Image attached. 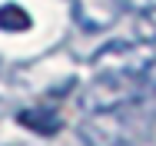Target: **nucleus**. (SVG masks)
<instances>
[{"label":"nucleus","instance_id":"1","mask_svg":"<svg viewBox=\"0 0 156 146\" xmlns=\"http://www.w3.org/2000/svg\"><path fill=\"white\" fill-rule=\"evenodd\" d=\"M146 100L126 103L116 110H100V113H87L76 123V136L83 146H136L146 133H150V113H146Z\"/></svg>","mask_w":156,"mask_h":146},{"label":"nucleus","instance_id":"2","mask_svg":"<svg viewBox=\"0 0 156 146\" xmlns=\"http://www.w3.org/2000/svg\"><path fill=\"white\" fill-rule=\"evenodd\" d=\"M153 96V90L146 83V77H116V73H93V80L80 93V106L83 113H100V110H116L126 103L146 100Z\"/></svg>","mask_w":156,"mask_h":146},{"label":"nucleus","instance_id":"3","mask_svg":"<svg viewBox=\"0 0 156 146\" xmlns=\"http://www.w3.org/2000/svg\"><path fill=\"white\" fill-rule=\"evenodd\" d=\"M156 63V43L146 40H113L93 57V73H116V77H146Z\"/></svg>","mask_w":156,"mask_h":146},{"label":"nucleus","instance_id":"4","mask_svg":"<svg viewBox=\"0 0 156 146\" xmlns=\"http://www.w3.org/2000/svg\"><path fill=\"white\" fill-rule=\"evenodd\" d=\"M116 13H120L116 0H80L76 3V20H80V27H87V30L110 27L116 20Z\"/></svg>","mask_w":156,"mask_h":146},{"label":"nucleus","instance_id":"5","mask_svg":"<svg viewBox=\"0 0 156 146\" xmlns=\"http://www.w3.org/2000/svg\"><path fill=\"white\" fill-rule=\"evenodd\" d=\"M17 123L27 126V130H33V133H40V136H53V133L63 126L60 113L50 110V106H30V110H20V113H17Z\"/></svg>","mask_w":156,"mask_h":146},{"label":"nucleus","instance_id":"6","mask_svg":"<svg viewBox=\"0 0 156 146\" xmlns=\"http://www.w3.org/2000/svg\"><path fill=\"white\" fill-rule=\"evenodd\" d=\"M30 27V13L17 3L0 7V30H27Z\"/></svg>","mask_w":156,"mask_h":146},{"label":"nucleus","instance_id":"7","mask_svg":"<svg viewBox=\"0 0 156 146\" xmlns=\"http://www.w3.org/2000/svg\"><path fill=\"white\" fill-rule=\"evenodd\" d=\"M116 3H120V10H129V13H136V17L156 10V0H116Z\"/></svg>","mask_w":156,"mask_h":146},{"label":"nucleus","instance_id":"8","mask_svg":"<svg viewBox=\"0 0 156 146\" xmlns=\"http://www.w3.org/2000/svg\"><path fill=\"white\" fill-rule=\"evenodd\" d=\"M146 83H150V90L156 93V63L150 66V70H146Z\"/></svg>","mask_w":156,"mask_h":146}]
</instances>
